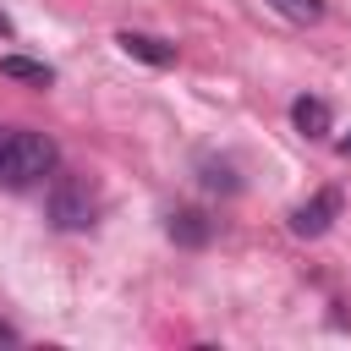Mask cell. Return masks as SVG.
<instances>
[{
  "instance_id": "6da1fadb",
  "label": "cell",
  "mask_w": 351,
  "mask_h": 351,
  "mask_svg": "<svg viewBox=\"0 0 351 351\" xmlns=\"http://www.w3.org/2000/svg\"><path fill=\"white\" fill-rule=\"evenodd\" d=\"M60 148L44 132H22V126H0V186H38L44 176H55Z\"/></svg>"
},
{
  "instance_id": "7a4b0ae2",
  "label": "cell",
  "mask_w": 351,
  "mask_h": 351,
  "mask_svg": "<svg viewBox=\"0 0 351 351\" xmlns=\"http://www.w3.org/2000/svg\"><path fill=\"white\" fill-rule=\"evenodd\" d=\"M44 208H49V225L55 230H88L93 214H99V197H93V186L82 176H55Z\"/></svg>"
},
{
  "instance_id": "3957f363",
  "label": "cell",
  "mask_w": 351,
  "mask_h": 351,
  "mask_svg": "<svg viewBox=\"0 0 351 351\" xmlns=\"http://www.w3.org/2000/svg\"><path fill=\"white\" fill-rule=\"evenodd\" d=\"M340 203H346V197H340V186L313 192L307 203H296V208H291V230H296V236H307V241H313V236H324V230L340 219Z\"/></svg>"
},
{
  "instance_id": "277c9868",
  "label": "cell",
  "mask_w": 351,
  "mask_h": 351,
  "mask_svg": "<svg viewBox=\"0 0 351 351\" xmlns=\"http://www.w3.org/2000/svg\"><path fill=\"white\" fill-rule=\"evenodd\" d=\"M115 44H121L132 60H143V66H176V44H165V38H154V33H132V27H121Z\"/></svg>"
},
{
  "instance_id": "5b68a950",
  "label": "cell",
  "mask_w": 351,
  "mask_h": 351,
  "mask_svg": "<svg viewBox=\"0 0 351 351\" xmlns=\"http://www.w3.org/2000/svg\"><path fill=\"white\" fill-rule=\"evenodd\" d=\"M291 126H296L302 137H313V143H318V137H329L335 115H329V104H324V99H307V93H302V99L291 104Z\"/></svg>"
},
{
  "instance_id": "8992f818",
  "label": "cell",
  "mask_w": 351,
  "mask_h": 351,
  "mask_svg": "<svg viewBox=\"0 0 351 351\" xmlns=\"http://www.w3.org/2000/svg\"><path fill=\"white\" fill-rule=\"evenodd\" d=\"M170 241L176 247H208V219L197 208H176L170 214Z\"/></svg>"
},
{
  "instance_id": "52a82bcc",
  "label": "cell",
  "mask_w": 351,
  "mask_h": 351,
  "mask_svg": "<svg viewBox=\"0 0 351 351\" xmlns=\"http://www.w3.org/2000/svg\"><path fill=\"white\" fill-rule=\"evenodd\" d=\"M0 77H11V82H33V88H49V82H55V71H49L44 60H27V55H5V60H0Z\"/></svg>"
},
{
  "instance_id": "ba28073f",
  "label": "cell",
  "mask_w": 351,
  "mask_h": 351,
  "mask_svg": "<svg viewBox=\"0 0 351 351\" xmlns=\"http://www.w3.org/2000/svg\"><path fill=\"white\" fill-rule=\"evenodd\" d=\"M285 22H302V27H313L318 16H324V0H269Z\"/></svg>"
},
{
  "instance_id": "9c48e42d",
  "label": "cell",
  "mask_w": 351,
  "mask_h": 351,
  "mask_svg": "<svg viewBox=\"0 0 351 351\" xmlns=\"http://www.w3.org/2000/svg\"><path fill=\"white\" fill-rule=\"evenodd\" d=\"M203 186H214V192H236V176H230V165H214V159H203Z\"/></svg>"
},
{
  "instance_id": "30bf717a",
  "label": "cell",
  "mask_w": 351,
  "mask_h": 351,
  "mask_svg": "<svg viewBox=\"0 0 351 351\" xmlns=\"http://www.w3.org/2000/svg\"><path fill=\"white\" fill-rule=\"evenodd\" d=\"M0 346H16V329L11 324H0Z\"/></svg>"
},
{
  "instance_id": "8fae6325",
  "label": "cell",
  "mask_w": 351,
  "mask_h": 351,
  "mask_svg": "<svg viewBox=\"0 0 351 351\" xmlns=\"http://www.w3.org/2000/svg\"><path fill=\"white\" fill-rule=\"evenodd\" d=\"M340 154H346V159H351V132H346V137H340Z\"/></svg>"
},
{
  "instance_id": "7c38bea8",
  "label": "cell",
  "mask_w": 351,
  "mask_h": 351,
  "mask_svg": "<svg viewBox=\"0 0 351 351\" xmlns=\"http://www.w3.org/2000/svg\"><path fill=\"white\" fill-rule=\"evenodd\" d=\"M0 33H11V22H5V16H0Z\"/></svg>"
}]
</instances>
